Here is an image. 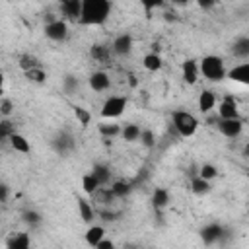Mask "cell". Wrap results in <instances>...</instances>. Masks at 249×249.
<instances>
[{"label": "cell", "mask_w": 249, "mask_h": 249, "mask_svg": "<svg viewBox=\"0 0 249 249\" xmlns=\"http://www.w3.org/2000/svg\"><path fill=\"white\" fill-rule=\"evenodd\" d=\"M111 16V0H82L80 25H103Z\"/></svg>", "instance_id": "1"}, {"label": "cell", "mask_w": 249, "mask_h": 249, "mask_svg": "<svg viewBox=\"0 0 249 249\" xmlns=\"http://www.w3.org/2000/svg\"><path fill=\"white\" fill-rule=\"evenodd\" d=\"M198 72H200V76L204 80L218 84V82L226 80L228 66H226V62H224L222 56H218V54H204L198 60Z\"/></svg>", "instance_id": "2"}, {"label": "cell", "mask_w": 249, "mask_h": 249, "mask_svg": "<svg viewBox=\"0 0 249 249\" xmlns=\"http://www.w3.org/2000/svg\"><path fill=\"white\" fill-rule=\"evenodd\" d=\"M171 124L181 138H191L198 130V119L191 111H185V109H177L171 113Z\"/></svg>", "instance_id": "3"}, {"label": "cell", "mask_w": 249, "mask_h": 249, "mask_svg": "<svg viewBox=\"0 0 249 249\" xmlns=\"http://www.w3.org/2000/svg\"><path fill=\"white\" fill-rule=\"evenodd\" d=\"M128 107V97L126 95H109L105 97V101L101 103V119L107 121H117L119 117H123V113Z\"/></svg>", "instance_id": "4"}, {"label": "cell", "mask_w": 249, "mask_h": 249, "mask_svg": "<svg viewBox=\"0 0 249 249\" xmlns=\"http://www.w3.org/2000/svg\"><path fill=\"white\" fill-rule=\"evenodd\" d=\"M45 37L53 43H62L68 37V21L66 19H51L45 25Z\"/></svg>", "instance_id": "5"}, {"label": "cell", "mask_w": 249, "mask_h": 249, "mask_svg": "<svg viewBox=\"0 0 249 249\" xmlns=\"http://www.w3.org/2000/svg\"><path fill=\"white\" fill-rule=\"evenodd\" d=\"M218 130L226 138H237L243 132V121H241V117H235V119H220L218 121Z\"/></svg>", "instance_id": "6"}, {"label": "cell", "mask_w": 249, "mask_h": 249, "mask_svg": "<svg viewBox=\"0 0 249 249\" xmlns=\"http://www.w3.org/2000/svg\"><path fill=\"white\" fill-rule=\"evenodd\" d=\"M132 49H134V39H132L130 33H121V35H117V37L113 39V43H111V51H113L117 56H126V54L132 53Z\"/></svg>", "instance_id": "7"}, {"label": "cell", "mask_w": 249, "mask_h": 249, "mask_svg": "<svg viewBox=\"0 0 249 249\" xmlns=\"http://www.w3.org/2000/svg\"><path fill=\"white\" fill-rule=\"evenodd\" d=\"M216 113L220 119H235L239 117V103L231 97V95H226L222 101L216 103Z\"/></svg>", "instance_id": "8"}, {"label": "cell", "mask_w": 249, "mask_h": 249, "mask_svg": "<svg viewBox=\"0 0 249 249\" xmlns=\"http://www.w3.org/2000/svg\"><path fill=\"white\" fill-rule=\"evenodd\" d=\"M181 78L187 86H195L200 80V72H198V60L195 58H187L181 64Z\"/></svg>", "instance_id": "9"}, {"label": "cell", "mask_w": 249, "mask_h": 249, "mask_svg": "<svg viewBox=\"0 0 249 249\" xmlns=\"http://www.w3.org/2000/svg\"><path fill=\"white\" fill-rule=\"evenodd\" d=\"M88 84L95 93H103V91H107L111 88V78H109V74L105 70H93L89 74V78H88Z\"/></svg>", "instance_id": "10"}, {"label": "cell", "mask_w": 249, "mask_h": 249, "mask_svg": "<svg viewBox=\"0 0 249 249\" xmlns=\"http://www.w3.org/2000/svg\"><path fill=\"white\" fill-rule=\"evenodd\" d=\"M226 78H230L231 82L235 84H241V86H247L249 84V62H239L231 68H228L226 72Z\"/></svg>", "instance_id": "11"}, {"label": "cell", "mask_w": 249, "mask_h": 249, "mask_svg": "<svg viewBox=\"0 0 249 249\" xmlns=\"http://www.w3.org/2000/svg\"><path fill=\"white\" fill-rule=\"evenodd\" d=\"M216 103H218V97H216V93H214L212 89H202V91L198 93L196 107H198V111H200L202 115L214 111V109H216Z\"/></svg>", "instance_id": "12"}, {"label": "cell", "mask_w": 249, "mask_h": 249, "mask_svg": "<svg viewBox=\"0 0 249 249\" xmlns=\"http://www.w3.org/2000/svg\"><path fill=\"white\" fill-rule=\"evenodd\" d=\"M8 142H10V148L14 150V152H18V154H23V156H27V154H31V142L27 140V136H23L21 132H12L10 136H8Z\"/></svg>", "instance_id": "13"}, {"label": "cell", "mask_w": 249, "mask_h": 249, "mask_svg": "<svg viewBox=\"0 0 249 249\" xmlns=\"http://www.w3.org/2000/svg\"><path fill=\"white\" fill-rule=\"evenodd\" d=\"M222 233H224V228H222L220 224H216V222L206 224V226L200 230V237H202V241H204L206 245L216 243V241L222 237Z\"/></svg>", "instance_id": "14"}, {"label": "cell", "mask_w": 249, "mask_h": 249, "mask_svg": "<svg viewBox=\"0 0 249 249\" xmlns=\"http://www.w3.org/2000/svg\"><path fill=\"white\" fill-rule=\"evenodd\" d=\"M103 237H105V228L101 224H93V222L88 226V230L84 233V239H86V243L89 247H95Z\"/></svg>", "instance_id": "15"}, {"label": "cell", "mask_w": 249, "mask_h": 249, "mask_svg": "<svg viewBox=\"0 0 249 249\" xmlns=\"http://www.w3.org/2000/svg\"><path fill=\"white\" fill-rule=\"evenodd\" d=\"M142 68L148 70V72H160L163 68V58L160 53L152 51V53H146L144 58H142Z\"/></svg>", "instance_id": "16"}, {"label": "cell", "mask_w": 249, "mask_h": 249, "mask_svg": "<svg viewBox=\"0 0 249 249\" xmlns=\"http://www.w3.org/2000/svg\"><path fill=\"white\" fill-rule=\"evenodd\" d=\"M97 132L103 136V138H117L121 134V124H117L115 121H107L103 119L99 124H97Z\"/></svg>", "instance_id": "17"}, {"label": "cell", "mask_w": 249, "mask_h": 249, "mask_svg": "<svg viewBox=\"0 0 249 249\" xmlns=\"http://www.w3.org/2000/svg\"><path fill=\"white\" fill-rule=\"evenodd\" d=\"M80 185H82V191H84L86 195H89V196H93V195H95V193L101 189L99 181L95 179V175H93L91 171H88V173H84V175H82Z\"/></svg>", "instance_id": "18"}, {"label": "cell", "mask_w": 249, "mask_h": 249, "mask_svg": "<svg viewBox=\"0 0 249 249\" xmlns=\"http://www.w3.org/2000/svg\"><path fill=\"white\" fill-rule=\"evenodd\" d=\"M29 245H31V237H29V233H25V231L12 233V235L8 237V241H6V247H10V249H27Z\"/></svg>", "instance_id": "19"}, {"label": "cell", "mask_w": 249, "mask_h": 249, "mask_svg": "<svg viewBox=\"0 0 249 249\" xmlns=\"http://www.w3.org/2000/svg\"><path fill=\"white\" fill-rule=\"evenodd\" d=\"M140 126L136 124V123H126V124H121V138L124 140V142H138V138H140Z\"/></svg>", "instance_id": "20"}, {"label": "cell", "mask_w": 249, "mask_h": 249, "mask_svg": "<svg viewBox=\"0 0 249 249\" xmlns=\"http://www.w3.org/2000/svg\"><path fill=\"white\" fill-rule=\"evenodd\" d=\"M76 206H78V214H80V218H82L86 224H91V222H93V218H95V210H93V206L89 204V200H86V198L78 196Z\"/></svg>", "instance_id": "21"}, {"label": "cell", "mask_w": 249, "mask_h": 249, "mask_svg": "<svg viewBox=\"0 0 249 249\" xmlns=\"http://www.w3.org/2000/svg\"><path fill=\"white\" fill-rule=\"evenodd\" d=\"M62 6V12L68 19L72 21H78L80 19V12H82V0H66L60 4Z\"/></svg>", "instance_id": "22"}, {"label": "cell", "mask_w": 249, "mask_h": 249, "mask_svg": "<svg viewBox=\"0 0 249 249\" xmlns=\"http://www.w3.org/2000/svg\"><path fill=\"white\" fill-rule=\"evenodd\" d=\"M210 181H206V179H202L200 175H195L193 179H191V191L195 193V195H198V196H202V195H206V193H210Z\"/></svg>", "instance_id": "23"}, {"label": "cell", "mask_w": 249, "mask_h": 249, "mask_svg": "<svg viewBox=\"0 0 249 249\" xmlns=\"http://www.w3.org/2000/svg\"><path fill=\"white\" fill-rule=\"evenodd\" d=\"M53 146H54V150H56L58 154H66V152L72 150L74 140H72L68 134H58V136L53 140Z\"/></svg>", "instance_id": "24"}, {"label": "cell", "mask_w": 249, "mask_h": 249, "mask_svg": "<svg viewBox=\"0 0 249 249\" xmlns=\"http://www.w3.org/2000/svg\"><path fill=\"white\" fill-rule=\"evenodd\" d=\"M91 173L95 175V179L99 181L101 187L111 181V169H109V165H105V163H95L93 169H91Z\"/></svg>", "instance_id": "25"}, {"label": "cell", "mask_w": 249, "mask_h": 249, "mask_svg": "<svg viewBox=\"0 0 249 249\" xmlns=\"http://www.w3.org/2000/svg\"><path fill=\"white\" fill-rule=\"evenodd\" d=\"M152 204L156 208H165L169 204V191L163 189V187H158L154 191V195H152Z\"/></svg>", "instance_id": "26"}, {"label": "cell", "mask_w": 249, "mask_h": 249, "mask_svg": "<svg viewBox=\"0 0 249 249\" xmlns=\"http://www.w3.org/2000/svg\"><path fill=\"white\" fill-rule=\"evenodd\" d=\"M231 51H233L235 56H239V58H247V56H249V39H247V37H239V39H235Z\"/></svg>", "instance_id": "27"}, {"label": "cell", "mask_w": 249, "mask_h": 249, "mask_svg": "<svg viewBox=\"0 0 249 249\" xmlns=\"http://www.w3.org/2000/svg\"><path fill=\"white\" fill-rule=\"evenodd\" d=\"M196 175H200L202 179H206V181H210V183H212V179H216V177H218V167H216L214 163H202Z\"/></svg>", "instance_id": "28"}, {"label": "cell", "mask_w": 249, "mask_h": 249, "mask_svg": "<svg viewBox=\"0 0 249 249\" xmlns=\"http://www.w3.org/2000/svg\"><path fill=\"white\" fill-rule=\"evenodd\" d=\"M74 117H76L78 124H82V126H88L91 123V113L84 107H74Z\"/></svg>", "instance_id": "29"}, {"label": "cell", "mask_w": 249, "mask_h": 249, "mask_svg": "<svg viewBox=\"0 0 249 249\" xmlns=\"http://www.w3.org/2000/svg\"><path fill=\"white\" fill-rule=\"evenodd\" d=\"M138 142H140L142 146H146V148H152V146L156 144V134H154V130H152V128H142Z\"/></svg>", "instance_id": "30"}, {"label": "cell", "mask_w": 249, "mask_h": 249, "mask_svg": "<svg viewBox=\"0 0 249 249\" xmlns=\"http://www.w3.org/2000/svg\"><path fill=\"white\" fill-rule=\"evenodd\" d=\"M25 76H27L31 82H37V84L45 82V78H47V74H45V70H43L41 66H33V68H29V70H25Z\"/></svg>", "instance_id": "31"}, {"label": "cell", "mask_w": 249, "mask_h": 249, "mask_svg": "<svg viewBox=\"0 0 249 249\" xmlns=\"http://www.w3.org/2000/svg\"><path fill=\"white\" fill-rule=\"evenodd\" d=\"M109 191H111L113 196H124V195L128 193V185H126L124 181H115V183L109 187Z\"/></svg>", "instance_id": "32"}, {"label": "cell", "mask_w": 249, "mask_h": 249, "mask_svg": "<svg viewBox=\"0 0 249 249\" xmlns=\"http://www.w3.org/2000/svg\"><path fill=\"white\" fill-rule=\"evenodd\" d=\"M140 2V6L150 14V12H154V10H160L167 0H138Z\"/></svg>", "instance_id": "33"}, {"label": "cell", "mask_w": 249, "mask_h": 249, "mask_svg": "<svg viewBox=\"0 0 249 249\" xmlns=\"http://www.w3.org/2000/svg\"><path fill=\"white\" fill-rule=\"evenodd\" d=\"M23 222L29 226H37V224H41V214L35 210H27V212H23Z\"/></svg>", "instance_id": "34"}, {"label": "cell", "mask_w": 249, "mask_h": 249, "mask_svg": "<svg viewBox=\"0 0 249 249\" xmlns=\"http://www.w3.org/2000/svg\"><path fill=\"white\" fill-rule=\"evenodd\" d=\"M12 111H14V103H12V99H0V115L2 117H10L12 115Z\"/></svg>", "instance_id": "35"}, {"label": "cell", "mask_w": 249, "mask_h": 249, "mask_svg": "<svg viewBox=\"0 0 249 249\" xmlns=\"http://www.w3.org/2000/svg\"><path fill=\"white\" fill-rule=\"evenodd\" d=\"M91 56L95 60H103V58L109 56V51L105 47H101V45H95V47H91Z\"/></svg>", "instance_id": "36"}, {"label": "cell", "mask_w": 249, "mask_h": 249, "mask_svg": "<svg viewBox=\"0 0 249 249\" xmlns=\"http://www.w3.org/2000/svg\"><path fill=\"white\" fill-rule=\"evenodd\" d=\"M19 66H21V70L25 72V70H29V68H33V66H39V64H37V60H35L33 56L23 54V56L19 58Z\"/></svg>", "instance_id": "37"}, {"label": "cell", "mask_w": 249, "mask_h": 249, "mask_svg": "<svg viewBox=\"0 0 249 249\" xmlns=\"http://www.w3.org/2000/svg\"><path fill=\"white\" fill-rule=\"evenodd\" d=\"M78 86H80L78 78H74V76H66V78H64V89H66L68 93H72L74 89H78Z\"/></svg>", "instance_id": "38"}, {"label": "cell", "mask_w": 249, "mask_h": 249, "mask_svg": "<svg viewBox=\"0 0 249 249\" xmlns=\"http://www.w3.org/2000/svg\"><path fill=\"white\" fill-rule=\"evenodd\" d=\"M14 132V128L10 126V123L8 121H2L0 123V140H8V136Z\"/></svg>", "instance_id": "39"}, {"label": "cell", "mask_w": 249, "mask_h": 249, "mask_svg": "<svg viewBox=\"0 0 249 249\" xmlns=\"http://www.w3.org/2000/svg\"><path fill=\"white\" fill-rule=\"evenodd\" d=\"M115 247V243L111 241V239H107V237H103L97 245H95V249H113Z\"/></svg>", "instance_id": "40"}, {"label": "cell", "mask_w": 249, "mask_h": 249, "mask_svg": "<svg viewBox=\"0 0 249 249\" xmlns=\"http://www.w3.org/2000/svg\"><path fill=\"white\" fill-rule=\"evenodd\" d=\"M8 196H10V187L4 185V183H0V202H6Z\"/></svg>", "instance_id": "41"}, {"label": "cell", "mask_w": 249, "mask_h": 249, "mask_svg": "<svg viewBox=\"0 0 249 249\" xmlns=\"http://www.w3.org/2000/svg\"><path fill=\"white\" fill-rule=\"evenodd\" d=\"M216 2H218V0H196V4H198L200 8H204V10H210L212 6H216Z\"/></svg>", "instance_id": "42"}, {"label": "cell", "mask_w": 249, "mask_h": 249, "mask_svg": "<svg viewBox=\"0 0 249 249\" xmlns=\"http://www.w3.org/2000/svg\"><path fill=\"white\" fill-rule=\"evenodd\" d=\"M173 6H189L191 4V0H169Z\"/></svg>", "instance_id": "43"}, {"label": "cell", "mask_w": 249, "mask_h": 249, "mask_svg": "<svg viewBox=\"0 0 249 249\" xmlns=\"http://www.w3.org/2000/svg\"><path fill=\"white\" fill-rule=\"evenodd\" d=\"M4 82H6V74L0 70V93H2V89H4Z\"/></svg>", "instance_id": "44"}, {"label": "cell", "mask_w": 249, "mask_h": 249, "mask_svg": "<svg viewBox=\"0 0 249 249\" xmlns=\"http://www.w3.org/2000/svg\"><path fill=\"white\" fill-rule=\"evenodd\" d=\"M56 2H58V4H62V2H66V0H56Z\"/></svg>", "instance_id": "45"}]
</instances>
